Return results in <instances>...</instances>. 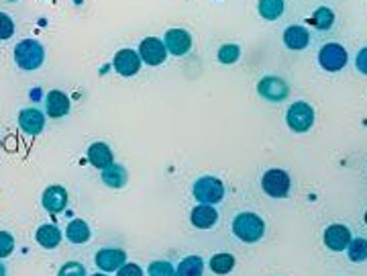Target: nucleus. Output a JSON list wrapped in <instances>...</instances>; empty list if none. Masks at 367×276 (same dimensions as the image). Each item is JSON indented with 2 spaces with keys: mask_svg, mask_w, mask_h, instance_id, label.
Listing matches in <instances>:
<instances>
[{
  "mask_svg": "<svg viewBox=\"0 0 367 276\" xmlns=\"http://www.w3.org/2000/svg\"><path fill=\"white\" fill-rule=\"evenodd\" d=\"M233 233L245 244H255L265 233V223L255 213H239L233 219Z\"/></svg>",
  "mask_w": 367,
  "mask_h": 276,
  "instance_id": "1",
  "label": "nucleus"
},
{
  "mask_svg": "<svg viewBox=\"0 0 367 276\" xmlns=\"http://www.w3.org/2000/svg\"><path fill=\"white\" fill-rule=\"evenodd\" d=\"M15 61L21 70H39L45 61V50L37 39H23L15 48Z\"/></svg>",
  "mask_w": 367,
  "mask_h": 276,
  "instance_id": "2",
  "label": "nucleus"
},
{
  "mask_svg": "<svg viewBox=\"0 0 367 276\" xmlns=\"http://www.w3.org/2000/svg\"><path fill=\"white\" fill-rule=\"evenodd\" d=\"M192 194L202 205H216L225 196V184L214 176H202L194 182Z\"/></svg>",
  "mask_w": 367,
  "mask_h": 276,
  "instance_id": "3",
  "label": "nucleus"
},
{
  "mask_svg": "<svg viewBox=\"0 0 367 276\" xmlns=\"http://www.w3.org/2000/svg\"><path fill=\"white\" fill-rule=\"evenodd\" d=\"M290 176L286 170L280 168H271L262 176V189L263 193L271 198H286L290 194Z\"/></svg>",
  "mask_w": 367,
  "mask_h": 276,
  "instance_id": "4",
  "label": "nucleus"
},
{
  "mask_svg": "<svg viewBox=\"0 0 367 276\" xmlns=\"http://www.w3.org/2000/svg\"><path fill=\"white\" fill-rule=\"evenodd\" d=\"M286 123L294 133H306L315 125V109L308 103L298 101L286 112Z\"/></svg>",
  "mask_w": 367,
  "mask_h": 276,
  "instance_id": "5",
  "label": "nucleus"
},
{
  "mask_svg": "<svg viewBox=\"0 0 367 276\" xmlns=\"http://www.w3.org/2000/svg\"><path fill=\"white\" fill-rule=\"evenodd\" d=\"M347 52L339 43H327L318 52V64L327 72H339L347 66Z\"/></svg>",
  "mask_w": 367,
  "mask_h": 276,
  "instance_id": "6",
  "label": "nucleus"
},
{
  "mask_svg": "<svg viewBox=\"0 0 367 276\" xmlns=\"http://www.w3.org/2000/svg\"><path fill=\"white\" fill-rule=\"evenodd\" d=\"M139 57L147 66H159L167 59V50L158 37H145L139 45Z\"/></svg>",
  "mask_w": 367,
  "mask_h": 276,
  "instance_id": "7",
  "label": "nucleus"
},
{
  "mask_svg": "<svg viewBox=\"0 0 367 276\" xmlns=\"http://www.w3.org/2000/svg\"><path fill=\"white\" fill-rule=\"evenodd\" d=\"M257 90H260V96H263L269 103H282L288 99L290 94V86L286 84V80H282L278 76L263 78L262 82L257 84Z\"/></svg>",
  "mask_w": 367,
  "mask_h": 276,
  "instance_id": "8",
  "label": "nucleus"
},
{
  "mask_svg": "<svg viewBox=\"0 0 367 276\" xmlns=\"http://www.w3.org/2000/svg\"><path fill=\"white\" fill-rule=\"evenodd\" d=\"M163 45L172 55H186L192 48V35L186 29H170L163 37Z\"/></svg>",
  "mask_w": 367,
  "mask_h": 276,
  "instance_id": "9",
  "label": "nucleus"
},
{
  "mask_svg": "<svg viewBox=\"0 0 367 276\" xmlns=\"http://www.w3.org/2000/svg\"><path fill=\"white\" fill-rule=\"evenodd\" d=\"M112 64H114V70L121 76H125V78H131L135 74H139V70H141V57H139L137 52H133V50H121V52H117Z\"/></svg>",
  "mask_w": 367,
  "mask_h": 276,
  "instance_id": "10",
  "label": "nucleus"
},
{
  "mask_svg": "<svg viewBox=\"0 0 367 276\" xmlns=\"http://www.w3.org/2000/svg\"><path fill=\"white\" fill-rule=\"evenodd\" d=\"M96 266L105 273H114L119 270L125 262H127V254L119 248H103L96 252V258H94Z\"/></svg>",
  "mask_w": 367,
  "mask_h": 276,
  "instance_id": "11",
  "label": "nucleus"
},
{
  "mask_svg": "<svg viewBox=\"0 0 367 276\" xmlns=\"http://www.w3.org/2000/svg\"><path fill=\"white\" fill-rule=\"evenodd\" d=\"M41 203H43V209L52 215H57L61 213L66 207H68V191L59 184H53V187H47L43 191V196H41Z\"/></svg>",
  "mask_w": 367,
  "mask_h": 276,
  "instance_id": "12",
  "label": "nucleus"
},
{
  "mask_svg": "<svg viewBox=\"0 0 367 276\" xmlns=\"http://www.w3.org/2000/svg\"><path fill=\"white\" fill-rule=\"evenodd\" d=\"M351 231L347 225H341V223H335V225H329L327 231H324V246L333 252H343L347 249L349 242H351Z\"/></svg>",
  "mask_w": 367,
  "mask_h": 276,
  "instance_id": "13",
  "label": "nucleus"
},
{
  "mask_svg": "<svg viewBox=\"0 0 367 276\" xmlns=\"http://www.w3.org/2000/svg\"><path fill=\"white\" fill-rule=\"evenodd\" d=\"M19 127L23 133L35 138L45 129V115L39 109H23L19 112Z\"/></svg>",
  "mask_w": 367,
  "mask_h": 276,
  "instance_id": "14",
  "label": "nucleus"
},
{
  "mask_svg": "<svg viewBox=\"0 0 367 276\" xmlns=\"http://www.w3.org/2000/svg\"><path fill=\"white\" fill-rule=\"evenodd\" d=\"M190 221L198 229H210L218 223V211L212 205H198V207L192 209Z\"/></svg>",
  "mask_w": 367,
  "mask_h": 276,
  "instance_id": "15",
  "label": "nucleus"
},
{
  "mask_svg": "<svg viewBox=\"0 0 367 276\" xmlns=\"http://www.w3.org/2000/svg\"><path fill=\"white\" fill-rule=\"evenodd\" d=\"M88 162L94 166L96 170H105L110 164H114V156H112V150L103 143V141H96L88 147Z\"/></svg>",
  "mask_w": 367,
  "mask_h": 276,
  "instance_id": "16",
  "label": "nucleus"
},
{
  "mask_svg": "<svg viewBox=\"0 0 367 276\" xmlns=\"http://www.w3.org/2000/svg\"><path fill=\"white\" fill-rule=\"evenodd\" d=\"M45 110L52 119H59L70 112V99L61 90H50L45 96Z\"/></svg>",
  "mask_w": 367,
  "mask_h": 276,
  "instance_id": "17",
  "label": "nucleus"
},
{
  "mask_svg": "<svg viewBox=\"0 0 367 276\" xmlns=\"http://www.w3.org/2000/svg\"><path fill=\"white\" fill-rule=\"evenodd\" d=\"M35 240H37V244H39L41 248L55 249L57 246H59V244H61L63 233H61V229H59L57 225H53V223H45V225H41V227L37 229Z\"/></svg>",
  "mask_w": 367,
  "mask_h": 276,
  "instance_id": "18",
  "label": "nucleus"
},
{
  "mask_svg": "<svg viewBox=\"0 0 367 276\" xmlns=\"http://www.w3.org/2000/svg\"><path fill=\"white\" fill-rule=\"evenodd\" d=\"M100 178H103V182H105L108 189H123L129 182V172H127L125 166L110 164L108 168L103 170Z\"/></svg>",
  "mask_w": 367,
  "mask_h": 276,
  "instance_id": "19",
  "label": "nucleus"
},
{
  "mask_svg": "<svg viewBox=\"0 0 367 276\" xmlns=\"http://www.w3.org/2000/svg\"><path fill=\"white\" fill-rule=\"evenodd\" d=\"M284 43H286L288 50L300 52V50H304V48L310 43V35H308L306 27H302V25H292V27H288L284 31Z\"/></svg>",
  "mask_w": 367,
  "mask_h": 276,
  "instance_id": "20",
  "label": "nucleus"
},
{
  "mask_svg": "<svg viewBox=\"0 0 367 276\" xmlns=\"http://www.w3.org/2000/svg\"><path fill=\"white\" fill-rule=\"evenodd\" d=\"M66 238L72 244H86L90 240V227H88V223L82 219L70 221V225L66 229Z\"/></svg>",
  "mask_w": 367,
  "mask_h": 276,
  "instance_id": "21",
  "label": "nucleus"
},
{
  "mask_svg": "<svg viewBox=\"0 0 367 276\" xmlns=\"http://www.w3.org/2000/svg\"><path fill=\"white\" fill-rule=\"evenodd\" d=\"M233 268H235V258H233V254H229V252H220V254H214V256L210 258V270H212L214 275L225 276L229 275Z\"/></svg>",
  "mask_w": 367,
  "mask_h": 276,
  "instance_id": "22",
  "label": "nucleus"
},
{
  "mask_svg": "<svg viewBox=\"0 0 367 276\" xmlns=\"http://www.w3.org/2000/svg\"><path fill=\"white\" fill-rule=\"evenodd\" d=\"M178 276H202L204 275V260L200 256H188L176 268Z\"/></svg>",
  "mask_w": 367,
  "mask_h": 276,
  "instance_id": "23",
  "label": "nucleus"
},
{
  "mask_svg": "<svg viewBox=\"0 0 367 276\" xmlns=\"http://www.w3.org/2000/svg\"><path fill=\"white\" fill-rule=\"evenodd\" d=\"M257 8L265 21H278L284 15V0H260Z\"/></svg>",
  "mask_w": 367,
  "mask_h": 276,
  "instance_id": "24",
  "label": "nucleus"
},
{
  "mask_svg": "<svg viewBox=\"0 0 367 276\" xmlns=\"http://www.w3.org/2000/svg\"><path fill=\"white\" fill-rule=\"evenodd\" d=\"M335 23V13L329 6H318L310 19V25L318 31H329Z\"/></svg>",
  "mask_w": 367,
  "mask_h": 276,
  "instance_id": "25",
  "label": "nucleus"
},
{
  "mask_svg": "<svg viewBox=\"0 0 367 276\" xmlns=\"http://www.w3.org/2000/svg\"><path fill=\"white\" fill-rule=\"evenodd\" d=\"M347 256H349V260L351 262H366L367 260V240L364 238H355V240H351L349 242V246H347Z\"/></svg>",
  "mask_w": 367,
  "mask_h": 276,
  "instance_id": "26",
  "label": "nucleus"
},
{
  "mask_svg": "<svg viewBox=\"0 0 367 276\" xmlns=\"http://www.w3.org/2000/svg\"><path fill=\"white\" fill-rule=\"evenodd\" d=\"M218 61L220 64H235L237 59L241 57V48L235 45V43H227V45H223L220 50H218Z\"/></svg>",
  "mask_w": 367,
  "mask_h": 276,
  "instance_id": "27",
  "label": "nucleus"
},
{
  "mask_svg": "<svg viewBox=\"0 0 367 276\" xmlns=\"http://www.w3.org/2000/svg\"><path fill=\"white\" fill-rule=\"evenodd\" d=\"M147 273H149V276H178L176 268L167 260H156V262H151L149 268H147Z\"/></svg>",
  "mask_w": 367,
  "mask_h": 276,
  "instance_id": "28",
  "label": "nucleus"
},
{
  "mask_svg": "<svg viewBox=\"0 0 367 276\" xmlns=\"http://www.w3.org/2000/svg\"><path fill=\"white\" fill-rule=\"evenodd\" d=\"M57 276H88V275H86V266H84V264H80V262H66V264L59 268Z\"/></svg>",
  "mask_w": 367,
  "mask_h": 276,
  "instance_id": "29",
  "label": "nucleus"
},
{
  "mask_svg": "<svg viewBox=\"0 0 367 276\" xmlns=\"http://www.w3.org/2000/svg\"><path fill=\"white\" fill-rule=\"evenodd\" d=\"M15 249V238L8 231H0V260L8 258Z\"/></svg>",
  "mask_w": 367,
  "mask_h": 276,
  "instance_id": "30",
  "label": "nucleus"
},
{
  "mask_svg": "<svg viewBox=\"0 0 367 276\" xmlns=\"http://www.w3.org/2000/svg\"><path fill=\"white\" fill-rule=\"evenodd\" d=\"M15 35V23L6 13H0V39H10Z\"/></svg>",
  "mask_w": 367,
  "mask_h": 276,
  "instance_id": "31",
  "label": "nucleus"
},
{
  "mask_svg": "<svg viewBox=\"0 0 367 276\" xmlns=\"http://www.w3.org/2000/svg\"><path fill=\"white\" fill-rule=\"evenodd\" d=\"M117 276H143V268L139 264H123L119 270H117Z\"/></svg>",
  "mask_w": 367,
  "mask_h": 276,
  "instance_id": "32",
  "label": "nucleus"
},
{
  "mask_svg": "<svg viewBox=\"0 0 367 276\" xmlns=\"http://www.w3.org/2000/svg\"><path fill=\"white\" fill-rule=\"evenodd\" d=\"M355 66H357V70H359L361 74H366L367 76V48L359 50V54L355 57Z\"/></svg>",
  "mask_w": 367,
  "mask_h": 276,
  "instance_id": "33",
  "label": "nucleus"
},
{
  "mask_svg": "<svg viewBox=\"0 0 367 276\" xmlns=\"http://www.w3.org/2000/svg\"><path fill=\"white\" fill-rule=\"evenodd\" d=\"M0 276H6V268L2 264H0Z\"/></svg>",
  "mask_w": 367,
  "mask_h": 276,
  "instance_id": "34",
  "label": "nucleus"
},
{
  "mask_svg": "<svg viewBox=\"0 0 367 276\" xmlns=\"http://www.w3.org/2000/svg\"><path fill=\"white\" fill-rule=\"evenodd\" d=\"M92 276H106L105 273H100V275H98V273H96V275H92Z\"/></svg>",
  "mask_w": 367,
  "mask_h": 276,
  "instance_id": "35",
  "label": "nucleus"
},
{
  "mask_svg": "<svg viewBox=\"0 0 367 276\" xmlns=\"http://www.w3.org/2000/svg\"><path fill=\"white\" fill-rule=\"evenodd\" d=\"M366 223H367V213H366Z\"/></svg>",
  "mask_w": 367,
  "mask_h": 276,
  "instance_id": "36",
  "label": "nucleus"
}]
</instances>
